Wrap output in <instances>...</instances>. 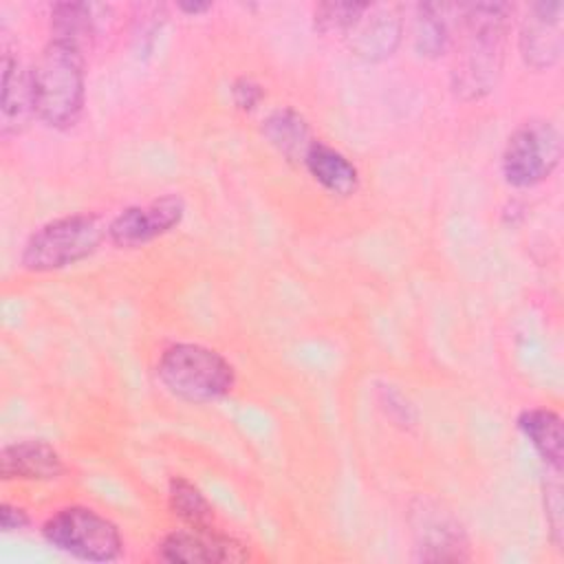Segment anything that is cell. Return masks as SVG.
<instances>
[{
  "instance_id": "6da1fadb",
  "label": "cell",
  "mask_w": 564,
  "mask_h": 564,
  "mask_svg": "<svg viewBox=\"0 0 564 564\" xmlns=\"http://www.w3.org/2000/svg\"><path fill=\"white\" fill-rule=\"evenodd\" d=\"M513 4L500 0L456 4L449 88L460 101L487 97L502 75Z\"/></svg>"
},
{
  "instance_id": "7a4b0ae2",
  "label": "cell",
  "mask_w": 564,
  "mask_h": 564,
  "mask_svg": "<svg viewBox=\"0 0 564 564\" xmlns=\"http://www.w3.org/2000/svg\"><path fill=\"white\" fill-rule=\"evenodd\" d=\"M31 75L35 119L51 130H70L86 106V51L51 37L31 66Z\"/></svg>"
},
{
  "instance_id": "3957f363",
  "label": "cell",
  "mask_w": 564,
  "mask_h": 564,
  "mask_svg": "<svg viewBox=\"0 0 564 564\" xmlns=\"http://www.w3.org/2000/svg\"><path fill=\"white\" fill-rule=\"evenodd\" d=\"M159 383L187 403H214L236 388V368L216 348L196 341H174L156 361Z\"/></svg>"
},
{
  "instance_id": "277c9868",
  "label": "cell",
  "mask_w": 564,
  "mask_h": 564,
  "mask_svg": "<svg viewBox=\"0 0 564 564\" xmlns=\"http://www.w3.org/2000/svg\"><path fill=\"white\" fill-rule=\"evenodd\" d=\"M106 240L99 216L88 212L64 214L40 225L24 240L20 267L31 273H53L90 258Z\"/></svg>"
},
{
  "instance_id": "5b68a950",
  "label": "cell",
  "mask_w": 564,
  "mask_h": 564,
  "mask_svg": "<svg viewBox=\"0 0 564 564\" xmlns=\"http://www.w3.org/2000/svg\"><path fill=\"white\" fill-rule=\"evenodd\" d=\"M42 538L53 549L82 562H115L126 549L119 527L86 505L57 509L42 524Z\"/></svg>"
},
{
  "instance_id": "8992f818",
  "label": "cell",
  "mask_w": 564,
  "mask_h": 564,
  "mask_svg": "<svg viewBox=\"0 0 564 564\" xmlns=\"http://www.w3.org/2000/svg\"><path fill=\"white\" fill-rule=\"evenodd\" d=\"M562 159L560 130L542 117L527 119L507 137L500 154V174L513 189H531L544 183Z\"/></svg>"
},
{
  "instance_id": "52a82bcc",
  "label": "cell",
  "mask_w": 564,
  "mask_h": 564,
  "mask_svg": "<svg viewBox=\"0 0 564 564\" xmlns=\"http://www.w3.org/2000/svg\"><path fill=\"white\" fill-rule=\"evenodd\" d=\"M408 524L416 562H469L471 546L463 522L443 502L416 496L408 505Z\"/></svg>"
},
{
  "instance_id": "ba28073f",
  "label": "cell",
  "mask_w": 564,
  "mask_h": 564,
  "mask_svg": "<svg viewBox=\"0 0 564 564\" xmlns=\"http://www.w3.org/2000/svg\"><path fill=\"white\" fill-rule=\"evenodd\" d=\"M185 212L183 196L172 192L148 203L128 205L106 225V240L117 249L145 247L174 231L183 223Z\"/></svg>"
},
{
  "instance_id": "9c48e42d",
  "label": "cell",
  "mask_w": 564,
  "mask_h": 564,
  "mask_svg": "<svg viewBox=\"0 0 564 564\" xmlns=\"http://www.w3.org/2000/svg\"><path fill=\"white\" fill-rule=\"evenodd\" d=\"M156 557L170 564H238L251 560L249 546L212 527H183L161 538Z\"/></svg>"
},
{
  "instance_id": "30bf717a",
  "label": "cell",
  "mask_w": 564,
  "mask_h": 564,
  "mask_svg": "<svg viewBox=\"0 0 564 564\" xmlns=\"http://www.w3.org/2000/svg\"><path fill=\"white\" fill-rule=\"evenodd\" d=\"M562 18V0H538L529 4L518 31V53L527 68L540 73L560 62L564 51Z\"/></svg>"
},
{
  "instance_id": "8fae6325",
  "label": "cell",
  "mask_w": 564,
  "mask_h": 564,
  "mask_svg": "<svg viewBox=\"0 0 564 564\" xmlns=\"http://www.w3.org/2000/svg\"><path fill=\"white\" fill-rule=\"evenodd\" d=\"M2 77H0V134L2 139L20 137L35 119L33 75L20 55L2 46Z\"/></svg>"
},
{
  "instance_id": "7c38bea8",
  "label": "cell",
  "mask_w": 564,
  "mask_h": 564,
  "mask_svg": "<svg viewBox=\"0 0 564 564\" xmlns=\"http://www.w3.org/2000/svg\"><path fill=\"white\" fill-rule=\"evenodd\" d=\"M403 20L394 7L368 4L357 24L344 35L348 51L366 62H383L401 44Z\"/></svg>"
},
{
  "instance_id": "4fadbf2b",
  "label": "cell",
  "mask_w": 564,
  "mask_h": 564,
  "mask_svg": "<svg viewBox=\"0 0 564 564\" xmlns=\"http://www.w3.org/2000/svg\"><path fill=\"white\" fill-rule=\"evenodd\" d=\"M66 471L62 454L44 438H22L0 449V478L46 482Z\"/></svg>"
},
{
  "instance_id": "5bb4252c",
  "label": "cell",
  "mask_w": 564,
  "mask_h": 564,
  "mask_svg": "<svg viewBox=\"0 0 564 564\" xmlns=\"http://www.w3.org/2000/svg\"><path fill=\"white\" fill-rule=\"evenodd\" d=\"M456 35V4L419 2L412 18V46L425 59H438L452 51Z\"/></svg>"
},
{
  "instance_id": "9a60e30c",
  "label": "cell",
  "mask_w": 564,
  "mask_h": 564,
  "mask_svg": "<svg viewBox=\"0 0 564 564\" xmlns=\"http://www.w3.org/2000/svg\"><path fill=\"white\" fill-rule=\"evenodd\" d=\"M302 167L324 192L337 198L355 196L361 185L357 165L341 150L319 139H315L308 148Z\"/></svg>"
},
{
  "instance_id": "2e32d148",
  "label": "cell",
  "mask_w": 564,
  "mask_h": 564,
  "mask_svg": "<svg viewBox=\"0 0 564 564\" xmlns=\"http://www.w3.org/2000/svg\"><path fill=\"white\" fill-rule=\"evenodd\" d=\"M260 132L264 141L291 165L304 163L308 148L313 145L315 137L306 117L295 110L293 106H280L264 115L260 121Z\"/></svg>"
},
{
  "instance_id": "e0dca14e",
  "label": "cell",
  "mask_w": 564,
  "mask_h": 564,
  "mask_svg": "<svg viewBox=\"0 0 564 564\" xmlns=\"http://www.w3.org/2000/svg\"><path fill=\"white\" fill-rule=\"evenodd\" d=\"M516 427L533 447L546 469L562 471L564 432L562 416L551 408H524L516 416Z\"/></svg>"
},
{
  "instance_id": "ac0fdd59",
  "label": "cell",
  "mask_w": 564,
  "mask_h": 564,
  "mask_svg": "<svg viewBox=\"0 0 564 564\" xmlns=\"http://www.w3.org/2000/svg\"><path fill=\"white\" fill-rule=\"evenodd\" d=\"M110 9L93 2H57L51 7V37L86 51L97 37L99 24Z\"/></svg>"
},
{
  "instance_id": "d6986e66",
  "label": "cell",
  "mask_w": 564,
  "mask_h": 564,
  "mask_svg": "<svg viewBox=\"0 0 564 564\" xmlns=\"http://www.w3.org/2000/svg\"><path fill=\"white\" fill-rule=\"evenodd\" d=\"M167 507L185 527H212L216 520L212 502L185 476H172L167 482Z\"/></svg>"
},
{
  "instance_id": "ffe728a7",
  "label": "cell",
  "mask_w": 564,
  "mask_h": 564,
  "mask_svg": "<svg viewBox=\"0 0 564 564\" xmlns=\"http://www.w3.org/2000/svg\"><path fill=\"white\" fill-rule=\"evenodd\" d=\"M370 2H319L313 9V26L322 35H344L357 24Z\"/></svg>"
},
{
  "instance_id": "44dd1931",
  "label": "cell",
  "mask_w": 564,
  "mask_h": 564,
  "mask_svg": "<svg viewBox=\"0 0 564 564\" xmlns=\"http://www.w3.org/2000/svg\"><path fill=\"white\" fill-rule=\"evenodd\" d=\"M546 480H544V518L549 524V533L553 544L560 549L562 544V485H560V474L562 471H553L546 469Z\"/></svg>"
},
{
  "instance_id": "7402d4cb",
  "label": "cell",
  "mask_w": 564,
  "mask_h": 564,
  "mask_svg": "<svg viewBox=\"0 0 564 564\" xmlns=\"http://www.w3.org/2000/svg\"><path fill=\"white\" fill-rule=\"evenodd\" d=\"M229 95H231V101L234 106L240 110V112H253L262 101H264V88L260 82H256L253 77H247V75H240L231 82L229 86Z\"/></svg>"
},
{
  "instance_id": "603a6c76",
  "label": "cell",
  "mask_w": 564,
  "mask_h": 564,
  "mask_svg": "<svg viewBox=\"0 0 564 564\" xmlns=\"http://www.w3.org/2000/svg\"><path fill=\"white\" fill-rule=\"evenodd\" d=\"M31 524V516L24 507H18L13 502H2L0 505V527L4 533L22 531Z\"/></svg>"
},
{
  "instance_id": "cb8c5ba5",
  "label": "cell",
  "mask_w": 564,
  "mask_h": 564,
  "mask_svg": "<svg viewBox=\"0 0 564 564\" xmlns=\"http://www.w3.org/2000/svg\"><path fill=\"white\" fill-rule=\"evenodd\" d=\"M381 394H383V397H381V405L386 408L388 416H392V419H394V412L399 410V414H401V423H403V425H412V423H414L412 408L408 405V401H403V397H401L399 392L383 388V390H381Z\"/></svg>"
},
{
  "instance_id": "d4e9b609",
  "label": "cell",
  "mask_w": 564,
  "mask_h": 564,
  "mask_svg": "<svg viewBox=\"0 0 564 564\" xmlns=\"http://www.w3.org/2000/svg\"><path fill=\"white\" fill-rule=\"evenodd\" d=\"M176 9L185 15H203L212 9V2H198V0H183V2H176Z\"/></svg>"
}]
</instances>
